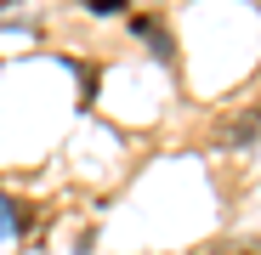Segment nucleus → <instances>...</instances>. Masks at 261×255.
<instances>
[{
	"label": "nucleus",
	"instance_id": "1",
	"mask_svg": "<svg viewBox=\"0 0 261 255\" xmlns=\"http://www.w3.org/2000/svg\"><path fill=\"white\" fill-rule=\"evenodd\" d=\"M6 238H17V204L0 193V244H6Z\"/></svg>",
	"mask_w": 261,
	"mask_h": 255
}]
</instances>
